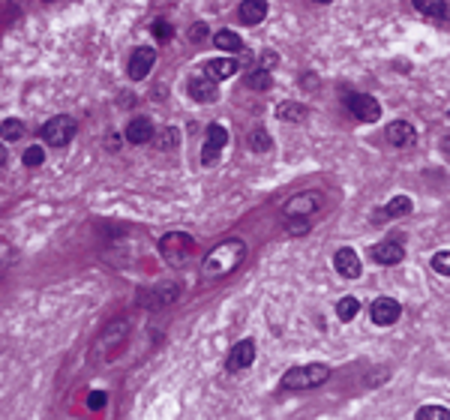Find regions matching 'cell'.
Listing matches in <instances>:
<instances>
[{
    "label": "cell",
    "instance_id": "8fae6325",
    "mask_svg": "<svg viewBox=\"0 0 450 420\" xmlns=\"http://www.w3.org/2000/svg\"><path fill=\"white\" fill-rule=\"evenodd\" d=\"M252 360H255V342L252 339H241L232 351H228L225 366H228V372H243V369L252 366Z\"/></svg>",
    "mask_w": 450,
    "mask_h": 420
},
{
    "label": "cell",
    "instance_id": "7402d4cb",
    "mask_svg": "<svg viewBox=\"0 0 450 420\" xmlns=\"http://www.w3.org/2000/svg\"><path fill=\"white\" fill-rule=\"evenodd\" d=\"M415 9L426 18H444L447 15V0H411Z\"/></svg>",
    "mask_w": 450,
    "mask_h": 420
},
{
    "label": "cell",
    "instance_id": "83f0119b",
    "mask_svg": "<svg viewBox=\"0 0 450 420\" xmlns=\"http://www.w3.org/2000/svg\"><path fill=\"white\" fill-rule=\"evenodd\" d=\"M417 420H450V412L444 405H424L417 412Z\"/></svg>",
    "mask_w": 450,
    "mask_h": 420
},
{
    "label": "cell",
    "instance_id": "277c9868",
    "mask_svg": "<svg viewBox=\"0 0 450 420\" xmlns=\"http://www.w3.org/2000/svg\"><path fill=\"white\" fill-rule=\"evenodd\" d=\"M42 138L49 141V145L54 147H63L70 145V141L75 138V132H79V123H75V118H70V114H54L51 120L42 123Z\"/></svg>",
    "mask_w": 450,
    "mask_h": 420
},
{
    "label": "cell",
    "instance_id": "6da1fadb",
    "mask_svg": "<svg viewBox=\"0 0 450 420\" xmlns=\"http://www.w3.org/2000/svg\"><path fill=\"white\" fill-rule=\"evenodd\" d=\"M243 259H246V243L241 241V237H228L225 243H219L210 250L201 273H204V280H219V276L232 273Z\"/></svg>",
    "mask_w": 450,
    "mask_h": 420
},
{
    "label": "cell",
    "instance_id": "4fadbf2b",
    "mask_svg": "<svg viewBox=\"0 0 450 420\" xmlns=\"http://www.w3.org/2000/svg\"><path fill=\"white\" fill-rule=\"evenodd\" d=\"M180 298V285H175V282H166V285H159V289H150V291H141V298H138V303L141 307H168L171 300H177Z\"/></svg>",
    "mask_w": 450,
    "mask_h": 420
},
{
    "label": "cell",
    "instance_id": "7c38bea8",
    "mask_svg": "<svg viewBox=\"0 0 450 420\" xmlns=\"http://www.w3.org/2000/svg\"><path fill=\"white\" fill-rule=\"evenodd\" d=\"M333 267H337V273L342 276V280H357V276L363 273V264H360L357 252H354L351 246L337 250V255H333Z\"/></svg>",
    "mask_w": 450,
    "mask_h": 420
},
{
    "label": "cell",
    "instance_id": "836d02e7",
    "mask_svg": "<svg viewBox=\"0 0 450 420\" xmlns=\"http://www.w3.org/2000/svg\"><path fill=\"white\" fill-rule=\"evenodd\" d=\"M105 403H109L105 390H90V396H88V408H90V412H102Z\"/></svg>",
    "mask_w": 450,
    "mask_h": 420
},
{
    "label": "cell",
    "instance_id": "3957f363",
    "mask_svg": "<svg viewBox=\"0 0 450 420\" xmlns=\"http://www.w3.org/2000/svg\"><path fill=\"white\" fill-rule=\"evenodd\" d=\"M127 337H129V321H111L109 328L102 330V337L97 339V346H93V357L97 360H109L114 357L118 351L127 346Z\"/></svg>",
    "mask_w": 450,
    "mask_h": 420
},
{
    "label": "cell",
    "instance_id": "d4e9b609",
    "mask_svg": "<svg viewBox=\"0 0 450 420\" xmlns=\"http://www.w3.org/2000/svg\"><path fill=\"white\" fill-rule=\"evenodd\" d=\"M246 88L252 90H271L273 88V72L271 70H255L246 75Z\"/></svg>",
    "mask_w": 450,
    "mask_h": 420
},
{
    "label": "cell",
    "instance_id": "7a4b0ae2",
    "mask_svg": "<svg viewBox=\"0 0 450 420\" xmlns=\"http://www.w3.org/2000/svg\"><path fill=\"white\" fill-rule=\"evenodd\" d=\"M330 378V369L324 364H303V366H291L282 375V387L285 390H312L324 385Z\"/></svg>",
    "mask_w": 450,
    "mask_h": 420
},
{
    "label": "cell",
    "instance_id": "9c48e42d",
    "mask_svg": "<svg viewBox=\"0 0 450 420\" xmlns=\"http://www.w3.org/2000/svg\"><path fill=\"white\" fill-rule=\"evenodd\" d=\"M399 315H402V307L394 298H378V300H372V307H369V318L376 321L378 328H390V324H396Z\"/></svg>",
    "mask_w": 450,
    "mask_h": 420
},
{
    "label": "cell",
    "instance_id": "e0dca14e",
    "mask_svg": "<svg viewBox=\"0 0 450 420\" xmlns=\"http://www.w3.org/2000/svg\"><path fill=\"white\" fill-rule=\"evenodd\" d=\"M234 72H237V63L232 57H210L204 63V75L214 81H225V79H232Z\"/></svg>",
    "mask_w": 450,
    "mask_h": 420
},
{
    "label": "cell",
    "instance_id": "5b68a950",
    "mask_svg": "<svg viewBox=\"0 0 450 420\" xmlns=\"http://www.w3.org/2000/svg\"><path fill=\"white\" fill-rule=\"evenodd\" d=\"M193 237H189L186 232H171L159 241V252L162 259H166L168 264H184L189 255H193Z\"/></svg>",
    "mask_w": 450,
    "mask_h": 420
},
{
    "label": "cell",
    "instance_id": "ba28073f",
    "mask_svg": "<svg viewBox=\"0 0 450 420\" xmlns=\"http://www.w3.org/2000/svg\"><path fill=\"white\" fill-rule=\"evenodd\" d=\"M225 145H228L225 127H219V123H210V127H207V138H204V150H201V162H204V165L216 162V156L225 150Z\"/></svg>",
    "mask_w": 450,
    "mask_h": 420
},
{
    "label": "cell",
    "instance_id": "f1b7e54d",
    "mask_svg": "<svg viewBox=\"0 0 450 420\" xmlns=\"http://www.w3.org/2000/svg\"><path fill=\"white\" fill-rule=\"evenodd\" d=\"M285 232L294 234V237L306 234V232H310V219H306V216H285Z\"/></svg>",
    "mask_w": 450,
    "mask_h": 420
},
{
    "label": "cell",
    "instance_id": "ffe728a7",
    "mask_svg": "<svg viewBox=\"0 0 450 420\" xmlns=\"http://www.w3.org/2000/svg\"><path fill=\"white\" fill-rule=\"evenodd\" d=\"M306 114H310V108H306L303 102H280L276 105V118L285 120V123H300Z\"/></svg>",
    "mask_w": 450,
    "mask_h": 420
},
{
    "label": "cell",
    "instance_id": "30bf717a",
    "mask_svg": "<svg viewBox=\"0 0 450 420\" xmlns=\"http://www.w3.org/2000/svg\"><path fill=\"white\" fill-rule=\"evenodd\" d=\"M153 63H156V49H150V45H141V49H136V51H132V57H129V79L132 81L147 79V72L153 70Z\"/></svg>",
    "mask_w": 450,
    "mask_h": 420
},
{
    "label": "cell",
    "instance_id": "4316f807",
    "mask_svg": "<svg viewBox=\"0 0 450 420\" xmlns=\"http://www.w3.org/2000/svg\"><path fill=\"white\" fill-rule=\"evenodd\" d=\"M360 312V303L357 298H342L337 303V315H339V321H354V315Z\"/></svg>",
    "mask_w": 450,
    "mask_h": 420
},
{
    "label": "cell",
    "instance_id": "e575fe53",
    "mask_svg": "<svg viewBox=\"0 0 450 420\" xmlns=\"http://www.w3.org/2000/svg\"><path fill=\"white\" fill-rule=\"evenodd\" d=\"M207 33H210V31H207V24H201V22L189 27V40H193V42H201Z\"/></svg>",
    "mask_w": 450,
    "mask_h": 420
},
{
    "label": "cell",
    "instance_id": "484cf974",
    "mask_svg": "<svg viewBox=\"0 0 450 420\" xmlns=\"http://www.w3.org/2000/svg\"><path fill=\"white\" fill-rule=\"evenodd\" d=\"M22 136H24V123L18 118H9V120L0 123V138L3 141H18Z\"/></svg>",
    "mask_w": 450,
    "mask_h": 420
},
{
    "label": "cell",
    "instance_id": "2e32d148",
    "mask_svg": "<svg viewBox=\"0 0 450 420\" xmlns=\"http://www.w3.org/2000/svg\"><path fill=\"white\" fill-rule=\"evenodd\" d=\"M387 141L394 147H408V145H415L417 141V129L411 127L408 120H394L387 127Z\"/></svg>",
    "mask_w": 450,
    "mask_h": 420
},
{
    "label": "cell",
    "instance_id": "8992f818",
    "mask_svg": "<svg viewBox=\"0 0 450 420\" xmlns=\"http://www.w3.org/2000/svg\"><path fill=\"white\" fill-rule=\"evenodd\" d=\"M346 105L360 123H376L381 118V105H378L376 97H369V93H351V97L346 99Z\"/></svg>",
    "mask_w": 450,
    "mask_h": 420
},
{
    "label": "cell",
    "instance_id": "1f68e13d",
    "mask_svg": "<svg viewBox=\"0 0 450 420\" xmlns=\"http://www.w3.org/2000/svg\"><path fill=\"white\" fill-rule=\"evenodd\" d=\"M150 31H153V36H156L159 42H168L171 40V33H175V27H171L166 18H156V22L150 24Z\"/></svg>",
    "mask_w": 450,
    "mask_h": 420
},
{
    "label": "cell",
    "instance_id": "8d00e7d4",
    "mask_svg": "<svg viewBox=\"0 0 450 420\" xmlns=\"http://www.w3.org/2000/svg\"><path fill=\"white\" fill-rule=\"evenodd\" d=\"M9 162V150H6V145H0V165H6Z\"/></svg>",
    "mask_w": 450,
    "mask_h": 420
},
{
    "label": "cell",
    "instance_id": "9a60e30c",
    "mask_svg": "<svg viewBox=\"0 0 450 420\" xmlns=\"http://www.w3.org/2000/svg\"><path fill=\"white\" fill-rule=\"evenodd\" d=\"M186 90H189V97H193L195 102H216V99H219L216 81L207 79L204 72H201V75H193V79H189V84H186Z\"/></svg>",
    "mask_w": 450,
    "mask_h": 420
},
{
    "label": "cell",
    "instance_id": "52a82bcc",
    "mask_svg": "<svg viewBox=\"0 0 450 420\" xmlns=\"http://www.w3.org/2000/svg\"><path fill=\"white\" fill-rule=\"evenodd\" d=\"M321 193H315V189H310V193H300V195H294L285 202L282 207V213L285 216H312L315 210H321Z\"/></svg>",
    "mask_w": 450,
    "mask_h": 420
},
{
    "label": "cell",
    "instance_id": "603a6c76",
    "mask_svg": "<svg viewBox=\"0 0 450 420\" xmlns=\"http://www.w3.org/2000/svg\"><path fill=\"white\" fill-rule=\"evenodd\" d=\"M381 210H385V216H408L415 210V202L408 195H394Z\"/></svg>",
    "mask_w": 450,
    "mask_h": 420
},
{
    "label": "cell",
    "instance_id": "d6a6232c",
    "mask_svg": "<svg viewBox=\"0 0 450 420\" xmlns=\"http://www.w3.org/2000/svg\"><path fill=\"white\" fill-rule=\"evenodd\" d=\"M433 270L442 273V276H450V250L433 255Z\"/></svg>",
    "mask_w": 450,
    "mask_h": 420
},
{
    "label": "cell",
    "instance_id": "5bb4252c",
    "mask_svg": "<svg viewBox=\"0 0 450 420\" xmlns=\"http://www.w3.org/2000/svg\"><path fill=\"white\" fill-rule=\"evenodd\" d=\"M369 255H372V261H376V264L394 267V264H399L402 259H405V250H402L399 241H381V243L372 246Z\"/></svg>",
    "mask_w": 450,
    "mask_h": 420
},
{
    "label": "cell",
    "instance_id": "cb8c5ba5",
    "mask_svg": "<svg viewBox=\"0 0 450 420\" xmlns=\"http://www.w3.org/2000/svg\"><path fill=\"white\" fill-rule=\"evenodd\" d=\"M246 147L255 150V154H267V150L273 147V138L267 136L264 129H252L250 136H246Z\"/></svg>",
    "mask_w": 450,
    "mask_h": 420
},
{
    "label": "cell",
    "instance_id": "f546056e",
    "mask_svg": "<svg viewBox=\"0 0 450 420\" xmlns=\"http://www.w3.org/2000/svg\"><path fill=\"white\" fill-rule=\"evenodd\" d=\"M177 129H162V132H156V147L159 150H175L177 147Z\"/></svg>",
    "mask_w": 450,
    "mask_h": 420
},
{
    "label": "cell",
    "instance_id": "ac0fdd59",
    "mask_svg": "<svg viewBox=\"0 0 450 420\" xmlns=\"http://www.w3.org/2000/svg\"><path fill=\"white\" fill-rule=\"evenodd\" d=\"M153 136H156V129H153V123L147 118L129 120V127H127V141L129 145H147Z\"/></svg>",
    "mask_w": 450,
    "mask_h": 420
},
{
    "label": "cell",
    "instance_id": "74e56055",
    "mask_svg": "<svg viewBox=\"0 0 450 420\" xmlns=\"http://www.w3.org/2000/svg\"><path fill=\"white\" fill-rule=\"evenodd\" d=\"M315 3H333V0H315Z\"/></svg>",
    "mask_w": 450,
    "mask_h": 420
},
{
    "label": "cell",
    "instance_id": "d590c367",
    "mask_svg": "<svg viewBox=\"0 0 450 420\" xmlns=\"http://www.w3.org/2000/svg\"><path fill=\"white\" fill-rule=\"evenodd\" d=\"M262 63H264L262 70H271V66H276V54H273V51H264V54H262Z\"/></svg>",
    "mask_w": 450,
    "mask_h": 420
},
{
    "label": "cell",
    "instance_id": "d6986e66",
    "mask_svg": "<svg viewBox=\"0 0 450 420\" xmlns=\"http://www.w3.org/2000/svg\"><path fill=\"white\" fill-rule=\"evenodd\" d=\"M237 15H241V22L243 24H262L264 22V18H267V0H243V3H241V13H237Z\"/></svg>",
    "mask_w": 450,
    "mask_h": 420
},
{
    "label": "cell",
    "instance_id": "44dd1931",
    "mask_svg": "<svg viewBox=\"0 0 450 420\" xmlns=\"http://www.w3.org/2000/svg\"><path fill=\"white\" fill-rule=\"evenodd\" d=\"M214 45H216V49H223V51H228V54L243 51V40L234 31H219V33H214Z\"/></svg>",
    "mask_w": 450,
    "mask_h": 420
},
{
    "label": "cell",
    "instance_id": "4dcf8cb0",
    "mask_svg": "<svg viewBox=\"0 0 450 420\" xmlns=\"http://www.w3.org/2000/svg\"><path fill=\"white\" fill-rule=\"evenodd\" d=\"M22 159H24V165H27V168H40L42 162H45V150H42L40 145H33V147H27V150H24V156H22Z\"/></svg>",
    "mask_w": 450,
    "mask_h": 420
}]
</instances>
